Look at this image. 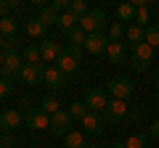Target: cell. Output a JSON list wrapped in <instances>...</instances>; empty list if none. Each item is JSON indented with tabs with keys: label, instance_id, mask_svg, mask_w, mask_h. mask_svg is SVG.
<instances>
[{
	"label": "cell",
	"instance_id": "obj_43",
	"mask_svg": "<svg viewBox=\"0 0 159 148\" xmlns=\"http://www.w3.org/2000/svg\"><path fill=\"white\" fill-rule=\"evenodd\" d=\"M157 16H159V8H157Z\"/></svg>",
	"mask_w": 159,
	"mask_h": 148
},
{
	"label": "cell",
	"instance_id": "obj_24",
	"mask_svg": "<svg viewBox=\"0 0 159 148\" xmlns=\"http://www.w3.org/2000/svg\"><path fill=\"white\" fill-rule=\"evenodd\" d=\"M43 111H45L48 116H53V114H58V111H61V103H58V98L56 95H48V98H43Z\"/></svg>",
	"mask_w": 159,
	"mask_h": 148
},
{
	"label": "cell",
	"instance_id": "obj_19",
	"mask_svg": "<svg viewBox=\"0 0 159 148\" xmlns=\"http://www.w3.org/2000/svg\"><path fill=\"white\" fill-rule=\"evenodd\" d=\"M16 29H19V21H16L13 16L0 19V34H3V37H13V34H16Z\"/></svg>",
	"mask_w": 159,
	"mask_h": 148
},
{
	"label": "cell",
	"instance_id": "obj_44",
	"mask_svg": "<svg viewBox=\"0 0 159 148\" xmlns=\"http://www.w3.org/2000/svg\"><path fill=\"white\" fill-rule=\"evenodd\" d=\"M88 148H96V146H88Z\"/></svg>",
	"mask_w": 159,
	"mask_h": 148
},
{
	"label": "cell",
	"instance_id": "obj_5",
	"mask_svg": "<svg viewBox=\"0 0 159 148\" xmlns=\"http://www.w3.org/2000/svg\"><path fill=\"white\" fill-rule=\"evenodd\" d=\"M82 103L88 106V111H103L106 108V103H109V98H106V90H101V87H90V90L85 93V98H82Z\"/></svg>",
	"mask_w": 159,
	"mask_h": 148
},
{
	"label": "cell",
	"instance_id": "obj_6",
	"mask_svg": "<svg viewBox=\"0 0 159 148\" xmlns=\"http://www.w3.org/2000/svg\"><path fill=\"white\" fill-rule=\"evenodd\" d=\"M27 127L29 130H45V127H51V116L43 111L40 106H32V108H27Z\"/></svg>",
	"mask_w": 159,
	"mask_h": 148
},
{
	"label": "cell",
	"instance_id": "obj_3",
	"mask_svg": "<svg viewBox=\"0 0 159 148\" xmlns=\"http://www.w3.org/2000/svg\"><path fill=\"white\" fill-rule=\"evenodd\" d=\"M151 56H154V48L148 42H138V45H133V63L130 66L135 72H146L148 63H151Z\"/></svg>",
	"mask_w": 159,
	"mask_h": 148
},
{
	"label": "cell",
	"instance_id": "obj_40",
	"mask_svg": "<svg viewBox=\"0 0 159 148\" xmlns=\"http://www.w3.org/2000/svg\"><path fill=\"white\" fill-rule=\"evenodd\" d=\"M157 87H159V74H157Z\"/></svg>",
	"mask_w": 159,
	"mask_h": 148
},
{
	"label": "cell",
	"instance_id": "obj_25",
	"mask_svg": "<svg viewBox=\"0 0 159 148\" xmlns=\"http://www.w3.org/2000/svg\"><path fill=\"white\" fill-rule=\"evenodd\" d=\"M27 34L29 37H43L45 34V24L40 19H27Z\"/></svg>",
	"mask_w": 159,
	"mask_h": 148
},
{
	"label": "cell",
	"instance_id": "obj_42",
	"mask_svg": "<svg viewBox=\"0 0 159 148\" xmlns=\"http://www.w3.org/2000/svg\"><path fill=\"white\" fill-rule=\"evenodd\" d=\"M157 106H159V98H157Z\"/></svg>",
	"mask_w": 159,
	"mask_h": 148
},
{
	"label": "cell",
	"instance_id": "obj_34",
	"mask_svg": "<svg viewBox=\"0 0 159 148\" xmlns=\"http://www.w3.org/2000/svg\"><path fill=\"white\" fill-rule=\"evenodd\" d=\"M11 93H13V85H11V80H6V77H0V98L11 95Z\"/></svg>",
	"mask_w": 159,
	"mask_h": 148
},
{
	"label": "cell",
	"instance_id": "obj_23",
	"mask_svg": "<svg viewBox=\"0 0 159 148\" xmlns=\"http://www.w3.org/2000/svg\"><path fill=\"white\" fill-rule=\"evenodd\" d=\"M40 21H43V24H45V29L48 27H53V24H58V13L56 11H53V8L51 6H45V8H40Z\"/></svg>",
	"mask_w": 159,
	"mask_h": 148
},
{
	"label": "cell",
	"instance_id": "obj_18",
	"mask_svg": "<svg viewBox=\"0 0 159 148\" xmlns=\"http://www.w3.org/2000/svg\"><path fill=\"white\" fill-rule=\"evenodd\" d=\"M21 58H24V63H27V66H37V63H43L37 45H27V48H24V53H21Z\"/></svg>",
	"mask_w": 159,
	"mask_h": 148
},
{
	"label": "cell",
	"instance_id": "obj_36",
	"mask_svg": "<svg viewBox=\"0 0 159 148\" xmlns=\"http://www.w3.org/2000/svg\"><path fill=\"white\" fill-rule=\"evenodd\" d=\"M148 135H151V137H159V122H154V124L148 127Z\"/></svg>",
	"mask_w": 159,
	"mask_h": 148
},
{
	"label": "cell",
	"instance_id": "obj_15",
	"mask_svg": "<svg viewBox=\"0 0 159 148\" xmlns=\"http://www.w3.org/2000/svg\"><path fill=\"white\" fill-rule=\"evenodd\" d=\"M21 122H24V116L19 114L16 108H8V111H3L0 114V127L6 132H11V130H16V127H21Z\"/></svg>",
	"mask_w": 159,
	"mask_h": 148
},
{
	"label": "cell",
	"instance_id": "obj_28",
	"mask_svg": "<svg viewBox=\"0 0 159 148\" xmlns=\"http://www.w3.org/2000/svg\"><path fill=\"white\" fill-rule=\"evenodd\" d=\"M117 16H119V21H133V19H135V8H133V3H122V6L117 8Z\"/></svg>",
	"mask_w": 159,
	"mask_h": 148
},
{
	"label": "cell",
	"instance_id": "obj_21",
	"mask_svg": "<svg viewBox=\"0 0 159 148\" xmlns=\"http://www.w3.org/2000/svg\"><path fill=\"white\" fill-rule=\"evenodd\" d=\"M127 148H148V132H135L125 140Z\"/></svg>",
	"mask_w": 159,
	"mask_h": 148
},
{
	"label": "cell",
	"instance_id": "obj_11",
	"mask_svg": "<svg viewBox=\"0 0 159 148\" xmlns=\"http://www.w3.org/2000/svg\"><path fill=\"white\" fill-rule=\"evenodd\" d=\"M85 48L88 53H93V56H98V53H106L109 48V37L103 32H96V34H88V40H85Z\"/></svg>",
	"mask_w": 159,
	"mask_h": 148
},
{
	"label": "cell",
	"instance_id": "obj_4",
	"mask_svg": "<svg viewBox=\"0 0 159 148\" xmlns=\"http://www.w3.org/2000/svg\"><path fill=\"white\" fill-rule=\"evenodd\" d=\"M125 116H127V101H117V98H111V101L106 103V108H103V122H109V124H119Z\"/></svg>",
	"mask_w": 159,
	"mask_h": 148
},
{
	"label": "cell",
	"instance_id": "obj_32",
	"mask_svg": "<svg viewBox=\"0 0 159 148\" xmlns=\"http://www.w3.org/2000/svg\"><path fill=\"white\" fill-rule=\"evenodd\" d=\"M69 11H72L77 19H82L88 11H90V8H88V3H85V0H72V8H69Z\"/></svg>",
	"mask_w": 159,
	"mask_h": 148
},
{
	"label": "cell",
	"instance_id": "obj_17",
	"mask_svg": "<svg viewBox=\"0 0 159 148\" xmlns=\"http://www.w3.org/2000/svg\"><path fill=\"white\" fill-rule=\"evenodd\" d=\"M106 56H109L111 63H122V61H125V45H122V42H109Z\"/></svg>",
	"mask_w": 159,
	"mask_h": 148
},
{
	"label": "cell",
	"instance_id": "obj_22",
	"mask_svg": "<svg viewBox=\"0 0 159 148\" xmlns=\"http://www.w3.org/2000/svg\"><path fill=\"white\" fill-rule=\"evenodd\" d=\"M77 24H80V19L74 16L72 11H69V13H61V16H58V24H56V27H61L64 32H72V29L77 27Z\"/></svg>",
	"mask_w": 159,
	"mask_h": 148
},
{
	"label": "cell",
	"instance_id": "obj_38",
	"mask_svg": "<svg viewBox=\"0 0 159 148\" xmlns=\"http://www.w3.org/2000/svg\"><path fill=\"white\" fill-rule=\"evenodd\" d=\"M111 148H127V146H125V140H122V143H114Z\"/></svg>",
	"mask_w": 159,
	"mask_h": 148
},
{
	"label": "cell",
	"instance_id": "obj_8",
	"mask_svg": "<svg viewBox=\"0 0 159 148\" xmlns=\"http://www.w3.org/2000/svg\"><path fill=\"white\" fill-rule=\"evenodd\" d=\"M43 82H45L51 90L58 93V90H64V87H66V74H64L58 66H48L45 74H43Z\"/></svg>",
	"mask_w": 159,
	"mask_h": 148
},
{
	"label": "cell",
	"instance_id": "obj_31",
	"mask_svg": "<svg viewBox=\"0 0 159 148\" xmlns=\"http://www.w3.org/2000/svg\"><path fill=\"white\" fill-rule=\"evenodd\" d=\"M19 45H21V40H19L16 34H13V37H6V42L0 45V50L8 56V53H16V48H19Z\"/></svg>",
	"mask_w": 159,
	"mask_h": 148
},
{
	"label": "cell",
	"instance_id": "obj_7",
	"mask_svg": "<svg viewBox=\"0 0 159 148\" xmlns=\"http://www.w3.org/2000/svg\"><path fill=\"white\" fill-rule=\"evenodd\" d=\"M106 90H109V95L117 98V101H127V98L133 95V82L125 80V77H119V80H111V82H109Z\"/></svg>",
	"mask_w": 159,
	"mask_h": 148
},
{
	"label": "cell",
	"instance_id": "obj_9",
	"mask_svg": "<svg viewBox=\"0 0 159 148\" xmlns=\"http://www.w3.org/2000/svg\"><path fill=\"white\" fill-rule=\"evenodd\" d=\"M40 58H43V63H53V61H58V56H61V42L58 40H43L40 42Z\"/></svg>",
	"mask_w": 159,
	"mask_h": 148
},
{
	"label": "cell",
	"instance_id": "obj_10",
	"mask_svg": "<svg viewBox=\"0 0 159 148\" xmlns=\"http://www.w3.org/2000/svg\"><path fill=\"white\" fill-rule=\"evenodd\" d=\"M24 69V58L21 53H8L6 56V63H3V77L6 80H13V77H19Z\"/></svg>",
	"mask_w": 159,
	"mask_h": 148
},
{
	"label": "cell",
	"instance_id": "obj_13",
	"mask_svg": "<svg viewBox=\"0 0 159 148\" xmlns=\"http://www.w3.org/2000/svg\"><path fill=\"white\" fill-rule=\"evenodd\" d=\"M80 124H82V132L85 135H101L103 132V116H98L96 111H88L85 119L80 122Z\"/></svg>",
	"mask_w": 159,
	"mask_h": 148
},
{
	"label": "cell",
	"instance_id": "obj_41",
	"mask_svg": "<svg viewBox=\"0 0 159 148\" xmlns=\"http://www.w3.org/2000/svg\"><path fill=\"white\" fill-rule=\"evenodd\" d=\"M0 137H3V127H0Z\"/></svg>",
	"mask_w": 159,
	"mask_h": 148
},
{
	"label": "cell",
	"instance_id": "obj_37",
	"mask_svg": "<svg viewBox=\"0 0 159 148\" xmlns=\"http://www.w3.org/2000/svg\"><path fill=\"white\" fill-rule=\"evenodd\" d=\"M3 63H6V53L0 50V69H3Z\"/></svg>",
	"mask_w": 159,
	"mask_h": 148
},
{
	"label": "cell",
	"instance_id": "obj_27",
	"mask_svg": "<svg viewBox=\"0 0 159 148\" xmlns=\"http://www.w3.org/2000/svg\"><path fill=\"white\" fill-rule=\"evenodd\" d=\"M143 42H148L151 48H159V21L146 27V34H143Z\"/></svg>",
	"mask_w": 159,
	"mask_h": 148
},
{
	"label": "cell",
	"instance_id": "obj_2",
	"mask_svg": "<svg viewBox=\"0 0 159 148\" xmlns=\"http://www.w3.org/2000/svg\"><path fill=\"white\" fill-rule=\"evenodd\" d=\"M103 24H106V13L98 11V8H93V11H88L85 16L80 19L77 27L82 29L85 34H96V32H101V29H103Z\"/></svg>",
	"mask_w": 159,
	"mask_h": 148
},
{
	"label": "cell",
	"instance_id": "obj_20",
	"mask_svg": "<svg viewBox=\"0 0 159 148\" xmlns=\"http://www.w3.org/2000/svg\"><path fill=\"white\" fill-rule=\"evenodd\" d=\"M143 34H146V29H141L138 24H130V27L125 29V37L130 45H138V42H143Z\"/></svg>",
	"mask_w": 159,
	"mask_h": 148
},
{
	"label": "cell",
	"instance_id": "obj_1",
	"mask_svg": "<svg viewBox=\"0 0 159 148\" xmlns=\"http://www.w3.org/2000/svg\"><path fill=\"white\" fill-rule=\"evenodd\" d=\"M80 61H82V48H77V45H66V48L61 50V56H58L56 66H58V69H61V72L69 77V74L77 72Z\"/></svg>",
	"mask_w": 159,
	"mask_h": 148
},
{
	"label": "cell",
	"instance_id": "obj_14",
	"mask_svg": "<svg viewBox=\"0 0 159 148\" xmlns=\"http://www.w3.org/2000/svg\"><path fill=\"white\" fill-rule=\"evenodd\" d=\"M43 74H45V66H43V63H37V66H27V63H24L19 80L27 82V85H37V82L43 80Z\"/></svg>",
	"mask_w": 159,
	"mask_h": 148
},
{
	"label": "cell",
	"instance_id": "obj_39",
	"mask_svg": "<svg viewBox=\"0 0 159 148\" xmlns=\"http://www.w3.org/2000/svg\"><path fill=\"white\" fill-rule=\"evenodd\" d=\"M3 42H6V37H3V34H0V45H3Z\"/></svg>",
	"mask_w": 159,
	"mask_h": 148
},
{
	"label": "cell",
	"instance_id": "obj_30",
	"mask_svg": "<svg viewBox=\"0 0 159 148\" xmlns=\"http://www.w3.org/2000/svg\"><path fill=\"white\" fill-rule=\"evenodd\" d=\"M135 24L141 29L151 27V16H148V8H135Z\"/></svg>",
	"mask_w": 159,
	"mask_h": 148
},
{
	"label": "cell",
	"instance_id": "obj_33",
	"mask_svg": "<svg viewBox=\"0 0 159 148\" xmlns=\"http://www.w3.org/2000/svg\"><path fill=\"white\" fill-rule=\"evenodd\" d=\"M106 37H109V42H119L125 37V27H122V24H111V29H109Z\"/></svg>",
	"mask_w": 159,
	"mask_h": 148
},
{
	"label": "cell",
	"instance_id": "obj_12",
	"mask_svg": "<svg viewBox=\"0 0 159 148\" xmlns=\"http://www.w3.org/2000/svg\"><path fill=\"white\" fill-rule=\"evenodd\" d=\"M69 127H72V116H69V111H58V114L51 116V132L53 135H69Z\"/></svg>",
	"mask_w": 159,
	"mask_h": 148
},
{
	"label": "cell",
	"instance_id": "obj_16",
	"mask_svg": "<svg viewBox=\"0 0 159 148\" xmlns=\"http://www.w3.org/2000/svg\"><path fill=\"white\" fill-rule=\"evenodd\" d=\"M64 148H88V143H85V132L72 130L69 135H64Z\"/></svg>",
	"mask_w": 159,
	"mask_h": 148
},
{
	"label": "cell",
	"instance_id": "obj_29",
	"mask_svg": "<svg viewBox=\"0 0 159 148\" xmlns=\"http://www.w3.org/2000/svg\"><path fill=\"white\" fill-rule=\"evenodd\" d=\"M66 34H69V42H72V45H77V48H82V45H85V40H88V34L82 32L80 27H74L72 32H66Z\"/></svg>",
	"mask_w": 159,
	"mask_h": 148
},
{
	"label": "cell",
	"instance_id": "obj_35",
	"mask_svg": "<svg viewBox=\"0 0 159 148\" xmlns=\"http://www.w3.org/2000/svg\"><path fill=\"white\" fill-rule=\"evenodd\" d=\"M0 148H13V137L11 135H3V137H0Z\"/></svg>",
	"mask_w": 159,
	"mask_h": 148
},
{
	"label": "cell",
	"instance_id": "obj_26",
	"mask_svg": "<svg viewBox=\"0 0 159 148\" xmlns=\"http://www.w3.org/2000/svg\"><path fill=\"white\" fill-rule=\"evenodd\" d=\"M85 114H88V106H85L82 101H74V103H69V116H72V119L82 122V119H85Z\"/></svg>",
	"mask_w": 159,
	"mask_h": 148
}]
</instances>
